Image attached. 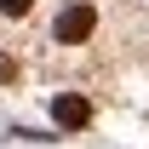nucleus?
<instances>
[{
  "label": "nucleus",
  "instance_id": "1",
  "mask_svg": "<svg viewBox=\"0 0 149 149\" xmlns=\"http://www.w3.org/2000/svg\"><path fill=\"white\" fill-rule=\"evenodd\" d=\"M92 6H86V0H74V6H63V12H57V23H52V35L63 40V46H80V40L92 35Z\"/></svg>",
  "mask_w": 149,
  "mask_h": 149
},
{
  "label": "nucleus",
  "instance_id": "2",
  "mask_svg": "<svg viewBox=\"0 0 149 149\" xmlns=\"http://www.w3.org/2000/svg\"><path fill=\"white\" fill-rule=\"evenodd\" d=\"M52 120L63 132H80L86 120H92V103H86L80 92H63V97H52Z\"/></svg>",
  "mask_w": 149,
  "mask_h": 149
},
{
  "label": "nucleus",
  "instance_id": "3",
  "mask_svg": "<svg viewBox=\"0 0 149 149\" xmlns=\"http://www.w3.org/2000/svg\"><path fill=\"white\" fill-rule=\"evenodd\" d=\"M0 12H6V17H29V12H35V0H0Z\"/></svg>",
  "mask_w": 149,
  "mask_h": 149
},
{
  "label": "nucleus",
  "instance_id": "4",
  "mask_svg": "<svg viewBox=\"0 0 149 149\" xmlns=\"http://www.w3.org/2000/svg\"><path fill=\"white\" fill-rule=\"evenodd\" d=\"M12 74H17V63H12V57L0 52V80H12Z\"/></svg>",
  "mask_w": 149,
  "mask_h": 149
}]
</instances>
